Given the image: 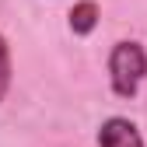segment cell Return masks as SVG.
<instances>
[{
    "label": "cell",
    "mask_w": 147,
    "mask_h": 147,
    "mask_svg": "<svg viewBox=\"0 0 147 147\" xmlns=\"http://www.w3.org/2000/svg\"><path fill=\"white\" fill-rule=\"evenodd\" d=\"M98 25V4L95 0H81L70 7V32L74 35H91Z\"/></svg>",
    "instance_id": "cell-3"
},
{
    "label": "cell",
    "mask_w": 147,
    "mask_h": 147,
    "mask_svg": "<svg viewBox=\"0 0 147 147\" xmlns=\"http://www.w3.org/2000/svg\"><path fill=\"white\" fill-rule=\"evenodd\" d=\"M147 77V49L133 39L116 42L109 53V84L119 98H133Z\"/></svg>",
    "instance_id": "cell-1"
},
{
    "label": "cell",
    "mask_w": 147,
    "mask_h": 147,
    "mask_svg": "<svg viewBox=\"0 0 147 147\" xmlns=\"http://www.w3.org/2000/svg\"><path fill=\"white\" fill-rule=\"evenodd\" d=\"M11 91V49H7V39L0 35V102Z\"/></svg>",
    "instance_id": "cell-4"
},
{
    "label": "cell",
    "mask_w": 147,
    "mask_h": 147,
    "mask_svg": "<svg viewBox=\"0 0 147 147\" xmlns=\"http://www.w3.org/2000/svg\"><path fill=\"white\" fill-rule=\"evenodd\" d=\"M98 147H144V137H140V130L130 119L112 116V119H105L102 130H98Z\"/></svg>",
    "instance_id": "cell-2"
}]
</instances>
